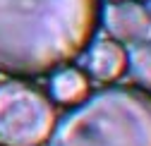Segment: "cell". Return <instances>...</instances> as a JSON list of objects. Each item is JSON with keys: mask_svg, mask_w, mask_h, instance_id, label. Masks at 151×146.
<instances>
[{"mask_svg": "<svg viewBox=\"0 0 151 146\" xmlns=\"http://www.w3.org/2000/svg\"><path fill=\"white\" fill-rule=\"evenodd\" d=\"M103 0H0V74L41 79L74 65L103 26Z\"/></svg>", "mask_w": 151, "mask_h": 146, "instance_id": "1", "label": "cell"}, {"mask_svg": "<svg viewBox=\"0 0 151 146\" xmlns=\"http://www.w3.org/2000/svg\"><path fill=\"white\" fill-rule=\"evenodd\" d=\"M46 146H151V89L103 84L58 115Z\"/></svg>", "mask_w": 151, "mask_h": 146, "instance_id": "2", "label": "cell"}, {"mask_svg": "<svg viewBox=\"0 0 151 146\" xmlns=\"http://www.w3.org/2000/svg\"><path fill=\"white\" fill-rule=\"evenodd\" d=\"M58 103L29 79L10 77L0 82V146H46Z\"/></svg>", "mask_w": 151, "mask_h": 146, "instance_id": "3", "label": "cell"}, {"mask_svg": "<svg viewBox=\"0 0 151 146\" xmlns=\"http://www.w3.org/2000/svg\"><path fill=\"white\" fill-rule=\"evenodd\" d=\"M89 82L115 84L127 74V48L115 39H96L77 60Z\"/></svg>", "mask_w": 151, "mask_h": 146, "instance_id": "4", "label": "cell"}, {"mask_svg": "<svg viewBox=\"0 0 151 146\" xmlns=\"http://www.w3.org/2000/svg\"><path fill=\"white\" fill-rule=\"evenodd\" d=\"M103 26L108 29L110 39L132 46L149 36L151 17L139 0H113L103 10Z\"/></svg>", "mask_w": 151, "mask_h": 146, "instance_id": "5", "label": "cell"}, {"mask_svg": "<svg viewBox=\"0 0 151 146\" xmlns=\"http://www.w3.org/2000/svg\"><path fill=\"white\" fill-rule=\"evenodd\" d=\"M46 91L58 105H74L89 94V77L79 67L67 65V67H60L58 72H53V74H48Z\"/></svg>", "mask_w": 151, "mask_h": 146, "instance_id": "6", "label": "cell"}, {"mask_svg": "<svg viewBox=\"0 0 151 146\" xmlns=\"http://www.w3.org/2000/svg\"><path fill=\"white\" fill-rule=\"evenodd\" d=\"M127 77L132 84L151 89V39L132 43L127 50Z\"/></svg>", "mask_w": 151, "mask_h": 146, "instance_id": "7", "label": "cell"}, {"mask_svg": "<svg viewBox=\"0 0 151 146\" xmlns=\"http://www.w3.org/2000/svg\"><path fill=\"white\" fill-rule=\"evenodd\" d=\"M144 7H146V12H149V17H151V0H144Z\"/></svg>", "mask_w": 151, "mask_h": 146, "instance_id": "8", "label": "cell"}]
</instances>
